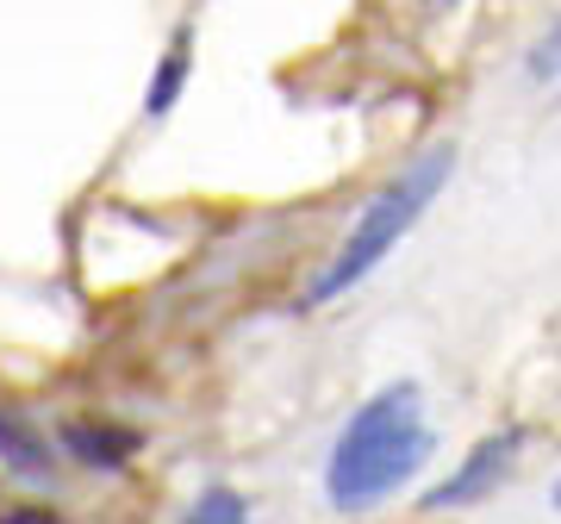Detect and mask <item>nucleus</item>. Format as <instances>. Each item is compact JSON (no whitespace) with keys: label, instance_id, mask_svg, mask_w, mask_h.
<instances>
[{"label":"nucleus","instance_id":"f03ea898","mask_svg":"<svg viewBox=\"0 0 561 524\" xmlns=\"http://www.w3.org/2000/svg\"><path fill=\"white\" fill-rule=\"evenodd\" d=\"M449 162H456L449 150H431L424 162H412V169H405L400 182H387L375 201L362 206V219L350 225V238H343L337 262H331V269L319 275V287H312V300H337V294H350L362 275H375V269H381V257L424 219V206L437 201V187L449 182Z\"/></svg>","mask_w":561,"mask_h":524},{"label":"nucleus","instance_id":"6e6552de","mask_svg":"<svg viewBox=\"0 0 561 524\" xmlns=\"http://www.w3.org/2000/svg\"><path fill=\"white\" fill-rule=\"evenodd\" d=\"M0 524H62L57 512H38V505H25V512H0Z\"/></svg>","mask_w":561,"mask_h":524},{"label":"nucleus","instance_id":"0eeeda50","mask_svg":"<svg viewBox=\"0 0 561 524\" xmlns=\"http://www.w3.org/2000/svg\"><path fill=\"white\" fill-rule=\"evenodd\" d=\"M181 81H187V44L175 38V50L162 57L157 81H150V94H144V113H169V106H175V94H181Z\"/></svg>","mask_w":561,"mask_h":524},{"label":"nucleus","instance_id":"20e7f679","mask_svg":"<svg viewBox=\"0 0 561 524\" xmlns=\"http://www.w3.org/2000/svg\"><path fill=\"white\" fill-rule=\"evenodd\" d=\"M62 444L76 449L81 463H94V468H119V463L138 456V437H131V431H106V424H69Z\"/></svg>","mask_w":561,"mask_h":524},{"label":"nucleus","instance_id":"423d86ee","mask_svg":"<svg viewBox=\"0 0 561 524\" xmlns=\"http://www.w3.org/2000/svg\"><path fill=\"white\" fill-rule=\"evenodd\" d=\"M181 524H250V505H243L238 487H206L201 500L187 505Z\"/></svg>","mask_w":561,"mask_h":524},{"label":"nucleus","instance_id":"39448f33","mask_svg":"<svg viewBox=\"0 0 561 524\" xmlns=\"http://www.w3.org/2000/svg\"><path fill=\"white\" fill-rule=\"evenodd\" d=\"M0 463L20 468V475H44V468H50V444L32 437L20 419H0Z\"/></svg>","mask_w":561,"mask_h":524},{"label":"nucleus","instance_id":"f257e3e1","mask_svg":"<svg viewBox=\"0 0 561 524\" xmlns=\"http://www.w3.org/2000/svg\"><path fill=\"white\" fill-rule=\"evenodd\" d=\"M431 424H424V400L412 381L381 387L375 400H362L350 424L331 444V468H324V493L337 512H368L387 493H400L424 463H431Z\"/></svg>","mask_w":561,"mask_h":524},{"label":"nucleus","instance_id":"7ed1b4c3","mask_svg":"<svg viewBox=\"0 0 561 524\" xmlns=\"http://www.w3.org/2000/svg\"><path fill=\"white\" fill-rule=\"evenodd\" d=\"M512 463H518V437H512V431H505V437H486V444L474 449V456H468V463H461L424 505H431V512H443V505H474V500H486V493H493V487L512 475Z\"/></svg>","mask_w":561,"mask_h":524}]
</instances>
